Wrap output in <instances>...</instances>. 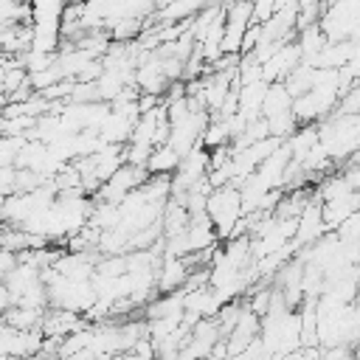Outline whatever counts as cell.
<instances>
[{
  "mask_svg": "<svg viewBox=\"0 0 360 360\" xmlns=\"http://www.w3.org/2000/svg\"><path fill=\"white\" fill-rule=\"evenodd\" d=\"M245 217V208H242V191L239 186H222V188H214V194L208 197V219L217 231V239H231L233 228L239 225V219Z\"/></svg>",
  "mask_w": 360,
  "mask_h": 360,
  "instance_id": "1",
  "label": "cell"
},
{
  "mask_svg": "<svg viewBox=\"0 0 360 360\" xmlns=\"http://www.w3.org/2000/svg\"><path fill=\"white\" fill-rule=\"evenodd\" d=\"M253 3H231L225 6V39H222V56H242V42L250 28Z\"/></svg>",
  "mask_w": 360,
  "mask_h": 360,
  "instance_id": "2",
  "label": "cell"
},
{
  "mask_svg": "<svg viewBox=\"0 0 360 360\" xmlns=\"http://www.w3.org/2000/svg\"><path fill=\"white\" fill-rule=\"evenodd\" d=\"M180 155L166 143V146H158L155 152H152V158H149V163H146V172L152 174V177H174L177 174V169H180Z\"/></svg>",
  "mask_w": 360,
  "mask_h": 360,
  "instance_id": "3",
  "label": "cell"
}]
</instances>
